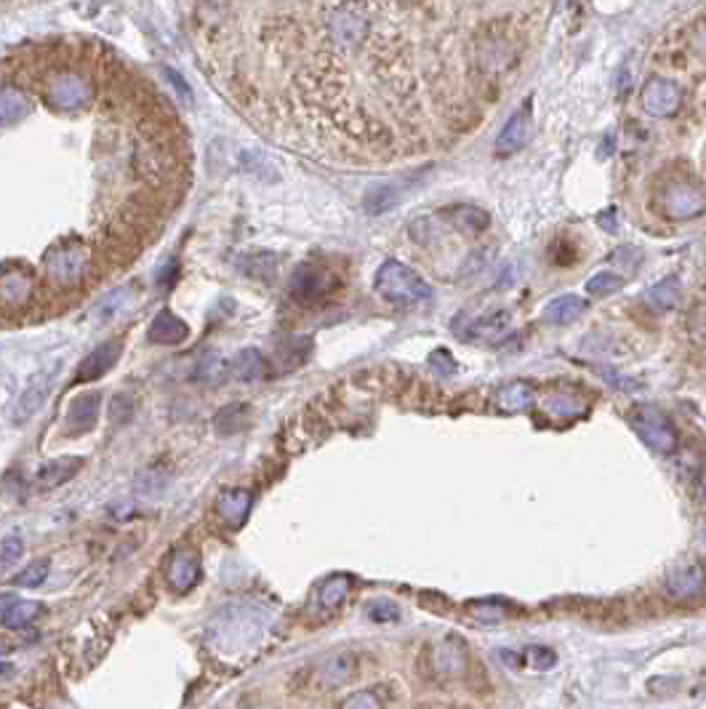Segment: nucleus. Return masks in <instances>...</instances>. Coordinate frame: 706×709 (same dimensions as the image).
<instances>
[{"instance_id":"nucleus-1","label":"nucleus","mask_w":706,"mask_h":709,"mask_svg":"<svg viewBox=\"0 0 706 709\" xmlns=\"http://www.w3.org/2000/svg\"><path fill=\"white\" fill-rule=\"evenodd\" d=\"M27 70H40V94L51 110L75 112L91 104L94 88L83 72L72 70V67H59L54 59H51V67L30 64Z\"/></svg>"},{"instance_id":"nucleus-2","label":"nucleus","mask_w":706,"mask_h":709,"mask_svg":"<svg viewBox=\"0 0 706 709\" xmlns=\"http://www.w3.org/2000/svg\"><path fill=\"white\" fill-rule=\"evenodd\" d=\"M424 672L435 683H467L475 672V659L459 638H440L424 648Z\"/></svg>"},{"instance_id":"nucleus-3","label":"nucleus","mask_w":706,"mask_h":709,"mask_svg":"<svg viewBox=\"0 0 706 709\" xmlns=\"http://www.w3.org/2000/svg\"><path fill=\"white\" fill-rule=\"evenodd\" d=\"M373 288L379 291L384 302L400 304V307H413V304L432 299V288H429L427 280L411 267H405L403 262H395V259L381 264L376 278H373Z\"/></svg>"},{"instance_id":"nucleus-4","label":"nucleus","mask_w":706,"mask_h":709,"mask_svg":"<svg viewBox=\"0 0 706 709\" xmlns=\"http://www.w3.org/2000/svg\"><path fill=\"white\" fill-rule=\"evenodd\" d=\"M368 14L363 8L344 3V6L334 8L326 22V35L331 40V46L339 51H355L357 46H363V40L368 38Z\"/></svg>"},{"instance_id":"nucleus-5","label":"nucleus","mask_w":706,"mask_h":709,"mask_svg":"<svg viewBox=\"0 0 706 709\" xmlns=\"http://www.w3.org/2000/svg\"><path fill=\"white\" fill-rule=\"evenodd\" d=\"M629 422L635 427L640 438L659 454H675L677 451V430L675 424L669 422L667 416L661 414L659 408L653 406H637L629 414Z\"/></svg>"},{"instance_id":"nucleus-6","label":"nucleus","mask_w":706,"mask_h":709,"mask_svg":"<svg viewBox=\"0 0 706 709\" xmlns=\"http://www.w3.org/2000/svg\"><path fill=\"white\" fill-rule=\"evenodd\" d=\"M664 590L677 603H688L704 595L706 590V568L696 558H680L667 568L664 576Z\"/></svg>"},{"instance_id":"nucleus-7","label":"nucleus","mask_w":706,"mask_h":709,"mask_svg":"<svg viewBox=\"0 0 706 709\" xmlns=\"http://www.w3.org/2000/svg\"><path fill=\"white\" fill-rule=\"evenodd\" d=\"M659 203L661 214L667 216V219L683 222V219H693V216H699L704 211L706 195L699 184L688 182V179H677V182L664 187Z\"/></svg>"},{"instance_id":"nucleus-8","label":"nucleus","mask_w":706,"mask_h":709,"mask_svg":"<svg viewBox=\"0 0 706 709\" xmlns=\"http://www.w3.org/2000/svg\"><path fill=\"white\" fill-rule=\"evenodd\" d=\"M640 104L651 118H672L683 104V91L675 80L651 78L640 94Z\"/></svg>"},{"instance_id":"nucleus-9","label":"nucleus","mask_w":706,"mask_h":709,"mask_svg":"<svg viewBox=\"0 0 706 709\" xmlns=\"http://www.w3.org/2000/svg\"><path fill=\"white\" fill-rule=\"evenodd\" d=\"M531 134H533L531 107L525 104L523 110H517L515 115L504 123L501 134L496 136L493 152H496L499 158H509V155H515L517 150H523L525 144H528V139H531Z\"/></svg>"},{"instance_id":"nucleus-10","label":"nucleus","mask_w":706,"mask_h":709,"mask_svg":"<svg viewBox=\"0 0 706 709\" xmlns=\"http://www.w3.org/2000/svg\"><path fill=\"white\" fill-rule=\"evenodd\" d=\"M331 288H334L331 272L323 270V267H315V264H302L296 270L294 280H291V294L299 302H315L323 294H328Z\"/></svg>"},{"instance_id":"nucleus-11","label":"nucleus","mask_w":706,"mask_h":709,"mask_svg":"<svg viewBox=\"0 0 706 709\" xmlns=\"http://www.w3.org/2000/svg\"><path fill=\"white\" fill-rule=\"evenodd\" d=\"M360 675V664H357L355 654H331L326 656L323 662L318 664V672H315V680H318L323 688H339L344 683H350Z\"/></svg>"},{"instance_id":"nucleus-12","label":"nucleus","mask_w":706,"mask_h":709,"mask_svg":"<svg viewBox=\"0 0 706 709\" xmlns=\"http://www.w3.org/2000/svg\"><path fill=\"white\" fill-rule=\"evenodd\" d=\"M99 411H102V395H99V392L78 395V398L70 403V408H67V416H64V430H67V435H80V432L94 430Z\"/></svg>"},{"instance_id":"nucleus-13","label":"nucleus","mask_w":706,"mask_h":709,"mask_svg":"<svg viewBox=\"0 0 706 709\" xmlns=\"http://www.w3.org/2000/svg\"><path fill=\"white\" fill-rule=\"evenodd\" d=\"M46 264L48 275H51L56 283H75V280L83 275L86 256H83V248L78 246H59L48 254Z\"/></svg>"},{"instance_id":"nucleus-14","label":"nucleus","mask_w":706,"mask_h":709,"mask_svg":"<svg viewBox=\"0 0 706 709\" xmlns=\"http://www.w3.org/2000/svg\"><path fill=\"white\" fill-rule=\"evenodd\" d=\"M200 558L195 550H176L168 560V584L171 590L187 592L198 584Z\"/></svg>"},{"instance_id":"nucleus-15","label":"nucleus","mask_w":706,"mask_h":709,"mask_svg":"<svg viewBox=\"0 0 706 709\" xmlns=\"http://www.w3.org/2000/svg\"><path fill=\"white\" fill-rule=\"evenodd\" d=\"M120 352H123V342L120 339H110V342L99 344L94 352H88V358L80 363L78 382H94L102 374H107L115 363H118Z\"/></svg>"},{"instance_id":"nucleus-16","label":"nucleus","mask_w":706,"mask_h":709,"mask_svg":"<svg viewBox=\"0 0 706 709\" xmlns=\"http://www.w3.org/2000/svg\"><path fill=\"white\" fill-rule=\"evenodd\" d=\"M51 384H54V374H51V371H43V374L35 376V379L24 387V392L19 395V403H16L14 408L16 422H27V419L38 414L40 406L46 403L48 392H51Z\"/></svg>"},{"instance_id":"nucleus-17","label":"nucleus","mask_w":706,"mask_h":709,"mask_svg":"<svg viewBox=\"0 0 706 709\" xmlns=\"http://www.w3.org/2000/svg\"><path fill=\"white\" fill-rule=\"evenodd\" d=\"M40 614V603L19 600L16 595H0V624L8 630H24Z\"/></svg>"},{"instance_id":"nucleus-18","label":"nucleus","mask_w":706,"mask_h":709,"mask_svg":"<svg viewBox=\"0 0 706 709\" xmlns=\"http://www.w3.org/2000/svg\"><path fill=\"white\" fill-rule=\"evenodd\" d=\"M187 336H190V326L168 310L160 312L158 318L150 323V331H147V339H150L152 344H163V347L182 344Z\"/></svg>"},{"instance_id":"nucleus-19","label":"nucleus","mask_w":706,"mask_h":709,"mask_svg":"<svg viewBox=\"0 0 706 709\" xmlns=\"http://www.w3.org/2000/svg\"><path fill=\"white\" fill-rule=\"evenodd\" d=\"M83 467V459L80 456H64V459H51L38 470L35 480H38V488L43 491H51V488L62 486L67 480H72Z\"/></svg>"},{"instance_id":"nucleus-20","label":"nucleus","mask_w":706,"mask_h":709,"mask_svg":"<svg viewBox=\"0 0 706 709\" xmlns=\"http://www.w3.org/2000/svg\"><path fill=\"white\" fill-rule=\"evenodd\" d=\"M251 504H254V494L246 491V488H232V491H224L216 502V512L222 515L230 526H243L251 512Z\"/></svg>"},{"instance_id":"nucleus-21","label":"nucleus","mask_w":706,"mask_h":709,"mask_svg":"<svg viewBox=\"0 0 706 709\" xmlns=\"http://www.w3.org/2000/svg\"><path fill=\"white\" fill-rule=\"evenodd\" d=\"M443 216L451 222V227L467 232V235H480L491 227V216L477 206H453L445 208Z\"/></svg>"},{"instance_id":"nucleus-22","label":"nucleus","mask_w":706,"mask_h":709,"mask_svg":"<svg viewBox=\"0 0 706 709\" xmlns=\"http://www.w3.org/2000/svg\"><path fill=\"white\" fill-rule=\"evenodd\" d=\"M32 280L24 270H6L0 272V304L3 307H19L24 304V299L30 296Z\"/></svg>"},{"instance_id":"nucleus-23","label":"nucleus","mask_w":706,"mask_h":709,"mask_svg":"<svg viewBox=\"0 0 706 709\" xmlns=\"http://www.w3.org/2000/svg\"><path fill=\"white\" fill-rule=\"evenodd\" d=\"M251 422H254V411H251V406H246V403H232V406H224L222 411L216 414L214 430L216 435L227 438V435H238V432L248 430Z\"/></svg>"},{"instance_id":"nucleus-24","label":"nucleus","mask_w":706,"mask_h":709,"mask_svg":"<svg viewBox=\"0 0 706 709\" xmlns=\"http://www.w3.org/2000/svg\"><path fill=\"white\" fill-rule=\"evenodd\" d=\"M536 392L528 382H509L496 392V408L501 414H520L525 408L531 406Z\"/></svg>"},{"instance_id":"nucleus-25","label":"nucleus","mask_w":706,"mask_h":709,"mask_svg":"<svg viewBox=\"0 0 706 709\" xmlns=\"http://www.w3.org/2000/svg\"><path fill=\"white\" fill-rule=\"evenodd\" d=\"M584 310H587V304H584L581 296L563 294L552 299V302L544 307V320L552 323V326H568V323H573L576 318H581V312Z\"/></svg>"},{"instance_id":"nucleus-26","label":"nucleus","mask_w":706,"mask_h":709,"mask_svg":"<svg viewBox=\"0 0 706 709\" xmlns=\"http://www.w3.org/2000/svg\"><path fill=\"white\" fill-rule=\"evenodd\" d=\"M350 587H352L350 576L344 574L328 576L318 590L320 608H323V611H336V608L342 606L344 600H347V595H350Z\"/></svg>"},{"instance_id":"nucleus-27","label":"nucleus","mask_w":706,"mask_h":709,"mask_svg":"<svg viewBox=\"0 0 706 709\" xmlns=\"http://www.w3.org/2000/svg\"><path fill=\"white\" fill-rule=\"evenodd\" d=\"M643 302L648 304L653 312L672 310V307L680 302V280L677 278L659 280L656 286L648 288V294L643 296Z\"/></svg>"},{"instance_id":"nucleus-28","label":"nucleus","mask_w":706,"mask_h":709,"mask_svg":"<svg viewBox=\"0 0 706 709\" xmlns=\"http://www.w3.org/2000/svg\"><path fill=\"white\" fill-rule=\"evenodd\" d=\"M232 371H235V376L238 379H243V382H254V379H262L264 371H267V366H264V358L259 350H240L235 358H232Z\"/></svg>"},{"instance_id":"nucleus-29","label":"nucleus","mask_w":706,"mask_h":709,"mask_svg":"<svg viewBox=\"0 0 706 709\" xmlns=\"http://www.w3.org/2000/svg\"><path fill=\"white\" fill-rule=\"evenodd\" d=\"M27 112V102L16 88H0V126L14 123Z\"/></svg>"},{"instance_id":"nucleus-30","label":"nucleus","mask_w":706,"mask_h":709,"mask_svg":"<svg viewBox=\"0 0 706 709\" xmlns=\"http://www.w3.org/2000/svg\"><path fill=\"white\" fill-rule=\"evenodd\" d=\"M469 614L480 622H501L504 616H509V606L499 600H477V603H469Z\"/></svg>"},{"instance_id":"nucleus-31","label":"nucleus","mask_w":706,"mask_h":709,"mask_svg":"<svg viewBox=\"0 0 706 709\" xmlns=\"http://www.w3.org/2000/svg\"><path fill=\"white\" fill-rule=\"evenodd\" d=\"M22 552V539H19V536H6V539L0 542V574H6L8 568H14L16 563H19Z\"/></svg>"},{"instance_id":"nucleus-32","label":"nucleus","mask_w":706,"mask_h":709,"mask_svg":"<svg viewBox=\"0 0 706 709\" xmlns=\"http://www.w3.org/2000/svg\"><path fill=\"white\" fill-rule=\"evenodd\" d=\"M48 579V560H35L32 566H27L22 574L16 576L14 584L16 587H40V584Z\"/></svg>"},{"instance_id":"nucleus-33","label":"nucleus","mask_w":706,"mask_h":709,"mask_svg":"<svg viewBox=\"0 0 706 709\" xmlns=\"http://www.w3.org/2000/svg\"><path fill=\"white\" fill-rule=\"evenodd\" d=\"M384 686H376V688H368V691H360V694L350 696V699H344L342 707H384V704L392 702V696L384 694V696H376Z\"/></svg>"},{"instance_id":"nucleus-34","label":"nucleus","mask_w":706,"mask_h":709,"mask_svg":"<svg viewBox=\"0 0 706 709\" xmlns=\"http://www.w3.org/2000/svg\"><path fill=\"white\" fill-rule=\"evenodd\" d=\"M395 190L392 187H379V190H373L368 198H365V208L371 211V214H381V211H387V208L395 206Z\"/></svg>"},{"instance_id":"nucleus-35","label":"nucleus","mask_w":706,"mask_h":709,"mask_svg":"<svg viewBox=\"0 0 706 709\" xmlns=\"http://www.w3.org/2000/svg\"><path fill=\"white\" fill-rule=\"evenodd\" d=\"M134 408L136 406H134V398H131V395H115L110 403V419L118 424L128 422V419L134 416Z\"/></svg>"},{"instance_id":"nucleus-36","label":"nucleus","mask_w":706,"mask_h":709,"mask_svg":"<svg viewBox=\"0 0 706 709\" xmlns=\"http://www.w3.org/2000/svg\"><path fill=\"white\" fill-rule=\"evenodd\" d=\"M621 286V278L619 275H613V272H600V275H595V278L589 280L587 288L589 294H611V291H616V288Z\"/></svg>"},{"instance_id":"nucleus-37","label":"nucleus","mask_w":706,"mask_h":709,"mask_svg":"<svg viewBox=\"0 0 706 709\" xmlns=\"http://www.w3.org/2000/svg\"><path fill=\"white\" fill-rule=\"evenodd\" d=\"M544 414L547 416H576L579 414V403H568L565 398H557V395H552V398L544 403Z\"/></svg>"},{"instance_id":"nucleus-38","label":"nucleus","mask_w":706,"mask_h":709,"mask_svg":"<svg viewBox=\"0 0 706 709\" xmlns=\"http://www.w3.org/2000/svg\"><path fill=\"white\" fill-rule=\"evenodd\" d=\"M429 366H432V371H435V374L448 376L456 371V360H453L445 350H435L432 355H429Z\"/></svg>"},{"instance_id":"nucleus-39","label":"nucleus","mask_w":706,"mask_h":709,"mask_svg":"<svg viewBox=\"0 0 706 709\" xmlns=\"http://www.w3.org/2000/svg\"><path fill=\"white\" fill-rule=\"evenodd\" d=\"M397 606L395 603H389V600H379V603H373L371 608H368V616L371 619H376V622H389V619H397Z\"/></svg>"},{"instance_id":"nucleus-40","label":"nucleus","mask_w":706,"mask_h":709,"mask_svg":"<svg viewBox=\"0 0 706 709\" xmlns=\"http://www.w3.org/2000/svg\"><path fill=\"white\" fill-rule=\"evenodd\" d=\"M528 659H531V667H536V670H547L555 664V654L549 648H528Z\"/></svg>"},{"instance_id":"nucleus-41","label":"nucleus","mask_w":706,"mask_h":709,"mask_svg":"<svg viewBox=\"0 0 706 709\" xmlns=\"http://www.w3.org/2000/svg\"><path fill=\"white\" fill-rule=\"evenodd\" d=\"M11 672H14V664L0 662V678H6V675H11Z\"/></svg>"},{"instance_id":"nucleus-42","label":"nucleus","mask_w":706,"mask_h":709,"mask_svg":"<svg viewBox=\"0 0 706 709\" xmlns=\"http://www.w3.org/2000/svg\"><path fill=\"white\" fill-rule=\"evenodd\" d=\"M696 48H699L701 54H704V56H706V32H704V35H701V38H699V40H696Z\"/></svg>"},{"instance_id":"nucleus-43","label":"nucleus","mask_w":706,"mask_h":709,"mask_svg":"<svg viewBox=\"0 0 706 709\" xmlns=\"http://www.w3.org/2000/svg\"><path fill=\"white\" fill-rule=\"evenodd\" d=\"M701 496H704V502H706V472L701 475Z\"/></svg>"}]
</instances>
